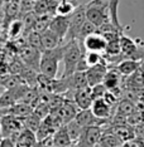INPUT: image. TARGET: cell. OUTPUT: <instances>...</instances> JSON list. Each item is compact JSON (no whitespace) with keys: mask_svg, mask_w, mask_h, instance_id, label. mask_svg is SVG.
Returning <instances> with one entry per match:
<instances>
[{"mask_svg":"<svg viewBox=\"0 0 144 147\" xmlns=\"http://www.w3.org/2000/svg\"><path fill=\"white\" fill-rule=\"evenodd\" d=\"M34 113L35 115H38L39 117H41L42 119H44L47 116L51 113V108H49L48 103H47L46 101H43V99H41L39 101V103L34 107Z\"/></svg>","mask_w":144,"mask_h":147,"instance_id":"cell-31","label":"cell"},{"mask_svg":"<svg viewBox=\"0 0 144 147\" xmlns=\"http://www.w3.org/2000/svg\"><path fill=\"white\" fill-rule=\"evenodd\" d=\"M73 142L68 135L66 125L61 126L53 135V146H72Z\"/></svg>","mask_w":144,"mask_h":147,"instance_id":"cell-19","label":"cell"},{"mask_svg":"<svg viewBox=\"0 0 144 147\" xmlns=\"http://www.w3.org/2000/svg\"><path fill=\"white\" fill-rule=\"evenodd\" d=\"M18 102L16 101V97L13 92V89H4L1 94V98H0V105H1V108H6V107H10L13 105Z\"/></svg>","mask_w":144,"mask_h":147,"instance_id":"cell-27","label":"cell"},{"mask_svg":"<svg viewBox=\"0 0 144 147\" xmlns=\"http://www.w3.org/2000/svg\"><path fill=\"white\" fill-rule=\"evenodd\" d=\"M125 88H144V63L138 71L125 77Z\"/></svg>","mask_w":144,"mask_h":147,"instance_id":"cell-17","label":"cell"},{"mask_svg":"<svg viewBox=\"0 0 144 147\" xmlns=\"http://www.w3.org/2000/svg\"><path fill=\"white\" fill-rule=\"evenodd\" d=\"M38 146H53V135L41 140V141L38 142Z\"/></svg>","mask_w":144,"mask_h":147,"instance_id":"cell-35","label":"cell"},{"mask_svg":"<svg viewBox=\"0 0 144 147\" xmlns=\"http://www.w3.org/2000/svg\"><path fill=\"white\" fill-rule=\"evenodd\" d=\"M91 109L93 112V115L98 116L99 118L104 119H111L113 115V105L106 101L105 98H98L95 99L91 106Z\"/></svg>","mask_w":144,"mask_h":147,"instance_id":"cell-11","label":"cell"},{"mask_svg":"<svg viewBox=\"0 0 144 147\" xmlns=\"http://www.w3.org/2000/svg\"><path fill=\"white\" fill-rule=\"evenodd\" d=\"M41 38H42V43H43V48H44V51H47V49L57 48V47L62 45L63 40H65V39L61 38L56 32H53L52 29H49V28L41 33Z\"/></svg>","mask_w":144,"mask_h":147,"instance_id":"cell-14","label":"cell"},{"mask_svg":"<svg viewBox=\"0 0 144 147\" xmlns=\"http://www.w3.org/2000/svg\"><path fill=\"white\" fill-rule=\"evenodd\" d=\"M109 89L105 87L104 83H99V84L91 87V93H92V97H93V101L98 98H104Z\"/></svg>","mask_w":144,"mask_h":147,"instance_id":"cell-32","label":"cell"},{"mask_svg":"<svg viewBox=\"0 0 144 147\" xmlns=\"http://www.w3.org/2000/svg\"><path fill=\"white\" fill-rule=\"evenodd\" d=\"M104 133L101 126H85L76 146H99L100 138Z\"/></svg>","mask_w":144,"mask_h":147,"instance_id":"cell-5","label":"cell"},{"mask_svg":"<svg viewBox=\"0 0 144 147\" xmlns=\"http://www.w3.org/2000/svg\"><path fill=\"white\" fill-rule=\"evenodd\" d=\"M19 57L27 65L32 67V68L37 69L39 72V65H41V57H42V51L34 48V47L27 44L24 48L20 49L19 52Z\"/></svg>","mask_w":144,"mask_h":147,"instance_id":"cell-7","label":"cell"},{"mask_svg":"<svg viewBox=\"0 0 144 147\" xmlns=\"http://www.w3.org/2000/svg\"><path fill=\"white\" fill-rule=\"evenodd\" d=\"M33 11H34L37 15L49 14V3H48V0H35Z\"/></svg>","mask_w":144,"mask_h":147,"instance_id":"cell-30","label":"cell"},{"mask_svg":"<svg viewBox=\"0 0 144 147\" xmlns=\"http://www.w3.org/2000/svg\"><path fill=\"white\" fill-rule=\"evenodd\" d=\"M85 57H86V61H87L89 65H95V64H99L105 61V57L104 54H101V52H93V51H86L85 53Z\"/></svg>","mask_w":144,"mask_h":147,"instance_id":"cell-29","label":"cell"},{"mask_svg":"<svg viewBox=\"0 0 144 147\" xmlns=\"http://www.w3.org/2000/svg\"><path fill=\"white\" fill-rule=\"evenodd\" d=\"M85 47L82 42L78 39H71L67 40L66 44H63V65H65V71H63L62 77L72 76L76 72L78 62L85 55Z\"/></svg>","mask_w":144,"mask_h":147,"instance_id":"cell-1","label":"cell"},{"mask_svg":"<svg viewBox=\"0 0 144 147\" xmlns=\"http://www.w3.org/2000/svg\"><path fill=\"white\" fill-rule=\"evenodd\" d=\"M9 39H16L25 34V25L22 19H15L9 24Z\"/></svg>","mask_w":144,"mask_h":147,"instance_id":"cell-23","label":"cell"},{"mask_svg":"<svg viewBox=\"0 0 144 147\" xmlns=\"http://www.w3.org/2000/svg\"><path fill=\"white\" fill-rule=\"evenodd\" d=\"M66 127H67V131H68V135H70V137H71L73 145L76 146V143H77L80 136H81L82 126L80 125L76 119H72V121H70L68 123H66Z\"/></svg>","mask_w":144,"mask_h":147,"instance_id":"cell-25","label":"cell"},{"mask_svg":"<svg viewBox=\"0 0 144 147\" xmlns=\"http://www.w3.org/2000/svg\"><path fill=\"white\" fill-rule=\"evenodd\" d=\"M70 79V87L72 89H80V88H85L89 86V79L86 72H78L76 71L72 76H68Z\"/></svg>","mask_w":144,"mask_h":147,"instance_id":"cell-21","label":"cell"},{"mask_svg":"<svg viewBox=\"0 0 144 147\" xmlns=\"http://www.w3.org/2000/svg\"><path fill=\"white\" fill-rule=\"evenodd\" d=\"M87 20V16H86V5H78L76 8V10L71 14V23H70V30L67 34V40H71V39H78L80 32H81L82 25L85 24V22Z\"/></svg>","mask_w":144,"mask_h":147,"instance_id":"cell-4","label":"cell"},{"mask_svg":"<svg viewBox=\"0 0 144 147\" xmlns=\"http://www.w3.org/2000/svg\"><path fill=\"white\" fill-rule=\"evenodd\" d=\"M22 121H23V125H24V127H27V128H29V129H32V131L37 132V131H38V128L41 127L43 119L38 115H35L34 111H33L31 115L23 117Z\"/></svg>","mask_w":144,"mask_h":147,"instance_id":"cell-24","label":"cell"},{"mask_svg":"<svg viewBox=\"0 0 144 147\" xmlns=\"http://www.w3.org/2000/svg\"><path fill=\"white\" fill-rule=\"evenodd\" d=\"M70 23H71V15H53L49 23V29L56 32L61 38L65 39L70 30Z\"/></svg>","mask_w":144,"mask_h":147,"instance_id":"cell-10","label":"cell"},{"mask_svg":"<svg viewBox=\"0 0 144 147\" xmlns=\"http://www.w3.org/2000/svg\"><path fill=\"white\" fill-rule=\"evenodd\" d=\"M125 143L119 136H116L115 133L108 131V129H104V133L100 138L99 146H124Z\"/></svg>","mask_w":144,"mask_h":147,"instance_id":"cell-22","label":"cell"},{"mask_svg":"<svg viewBox=\"0 0 144 147\" xmlns=\"http://www.w3.org/2000/svg\"><path fill=\"white\" fill-rule=\"evenodd\" d=\"M76 6L71 0H61V3L58 4L56 9V14L58 15H71L73 11L76 10Z\"/></svg>","mask_w":144,"mask_h":147,"instance_id":"cell-26","label":"cell"},{"mask_svg":"<svg viewBox=\"0 0 144 147\" xmlns=\"http://www.w3.org/2000/svg\"><path fill=\"white\" fill-rule=\"evenodd\" d=\"M89 68H90V65H89L87 61H86V57L83 55L82 58H81V61L78 62V64H77V68H76V71H78V72H86Z\"/></svg>","mask_w":144,"mask_h":147,"instance_id":"cell-33","label":"cell"},{"mask_svg":"<svg viewBox=\"0 0 144 147\" xmlns=\"http://www.w3.org/2000/svg\"><path fill=\"white\" fill-rule=\"evenodd\" d=\"M85 5L87 20L92 22L98 26H101L102 24L110 22L109 1H105V0H90Z\"/></svg>","mask_w":144,"mask_h":147,"instance_id":"cell-3","label":"cell"},{"mask_svg":"<svg viewBox=\"0 0 144 147\" xmlns=\"http://www.w3.org/2000/svg\"><path fill=\"white\" fill-rule=\"evenodd\" d=\"M0 123H1V137L12 136L13 133H16L24 128L22 118L13 115H1Z\"/></svg>","mask_w":144,"mask_h":147,"instance_id":"cell-6","label":"cell"},{"mask_svg":"<svg viewBox=\"0 0 144 147\" xmlns=\"http://www.w3.org/2000/svg\"><path fill=\"white\" fill-rule=\"evenodd\" d=\"M143 63H144V61H135V59L126 58V59H123L116 67H118V69L120 71L121 74L128 77L130 74H133L135 71H138L140 67L143 65Z\"/></svg>","mask_w":144,"mask_h":147,"instance_id":"cell-18","label":"cell"},{"mask_svg":"<svg viewBox=\"0 0 144 147\" xmlns=\"http://www.w3.org/2000/svg\"><path fill=\"white\" fill-rule=\"evenodd\" d=\"M75 102L78 106L80 109H87L91 108L93 103V97L91 93V87L87 86L85 88L76 89L75 93Z\"/></svg>","mask_w":144,"mask_h":147,"instance_id":"cell-12","label":"cell"},{"mask_svg":"<svg viewBox=\"0 0 144 147\" xmlns=\"http://www.w3.org/2000/svg\"><path fill=\"white\" fill-rule=\"evenodd\" d=\"M16 146H38L37 133L34 131H32V129L24 127L18 135Z\"/></svg>","mask_w":144,"mask_h":147,"instance_id":"cell-16","label":"cell"},{"mask_svg":"<svg viewBox=\"0 0 144 147\" xmlns=\"http://www.w3.org/2000/svg\"><path fill=\"white\" fill-rule=\"evenodd\" d=\"M63 59V44L53 49H47L42 52L39 73L48 78H56L58 72V64Z\"/></svg>","mask_w":144,"mask_h":147,"instance_id":"cell-2","label":"cell"},{"mask_svg":"<svg viewBox=\"0 0 144 147\" xmlns=\"http://www.w3.org/2000/svg\"><path fill=\"white\" fill-rule=\"evenodd\" d=\"M96 32H99V26H98V25H95L92 22L86 20V22H85V24H83V25H82V28H81V32H80L78 40H80V42H82L87 35L92 34V33H96Z\"/></svg>","mask_w":144,"mask_h":147,"instance_id":"cell-28","label":"cell"},{"mask_svg":"<svg viewBox=\"0 0 144 147\" xmlns=\"http://www.w3.org/2000/svg\"><path fill=\"white\" fill-rule=\"evenodd\" d=\"M58 111L61 113L63 122H65V125H66V123H68L70 121L75 119V117L77 115V112L80 111V108H78V106L76 105L75 101L65 98V102H63V105L61 106V108H59Z\"/></svg>","mask_w":144,"mask_h":147,"instance_id":"cell-15","label":"cell"},{"mask_svg":"<svg viewBox=\"0 0 144 147\" xmlns=\"http://www.w3.org/2000/svg\"><path fill=\"white\" fill-rule=\"evenodd\" d=\"M108 69H109V65L106 63V61L90 67L87 71H86L87 79H89V86L93 87V86L99 84V83H102L106 73H108Z\"/></svg>","mask_w":144,"mask_h":147,"instance_id":"cell-9","label":"cell"},{"mask_svg":"<svg viewBox=\"0 0 144 147\" xmlns=\"http://www.w3.org/2000/svg\"><path fill=\"white\" fill-rule=\"evenodd\" d=\"M1 147H15V142L13 141L10 137H1V142H0Z\"/></svg>","mask_w":144,"mask_h":147,"instance_id":"cell-34","label":"cell"},{"mask_svg":"<svg viewBox=\"0 0 144 147\" xmlns=\"http://www.w3.org/2000/svg\"><path fill=\"white\" fill-rule=\"evenodd\" d=\"M82 44L85 47L86 51H93V52H101L105 53L106 47H108V39L105 35L100 32L92 33V34L87 35L82 40Z\"/></svg>","mask_w":144,"mask_h":147,"instance_id":"cell-8","label":"cell"},{"mask_svg":"<svg viewBox=\"0 0 144 147\" xmlns=\"http://www.w3.org/2000/svg\"><path fill=\"white\" fill-rule=\"evenodd\" d=\"M34 111V107L28 105L24 102H16L15 105H13L10 107H6V108H1V115H13L19 118L31 115Z\"/></svg>","mask_w":144,"mask_h":147,"instance_id":"cell-13","label":"cell"},{"mask_svg":"<svg viewBox=\"0 0 144 147\" xmlns=\"http://www.w3.org/2000/svg\"><path fill=\"white\" fill-rule=\"evenodd\" d=\"M136 111H138V107L135 106V103H134L132 99H129L125 97L124 99H120L118 102L115 115H121V116L129 117V116H132L133 113H135Z\"/></svg>","mask_w":144,"mask_h":147,"instance_id":"cell-20","label":"cell"}]
</instances>
